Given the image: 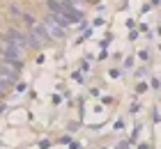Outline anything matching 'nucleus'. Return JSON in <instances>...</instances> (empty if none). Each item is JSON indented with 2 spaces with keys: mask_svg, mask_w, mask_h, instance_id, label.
Listing matches in <instances>:
<instances>
[{
  "mask_svg": "<svg viewBox=\"0 0 161 149\" xmlns=\"http://www.w3.org/2000/svg\"><path fill=\"white\" fill-rule=\"evenodd\" d=\"M21 69V62H7V60H3V62H0V80H3V83H14V80H16V76H19V71Z\"/></svg>",
  "mask_w": 161,
  "mask_h": 149,
  "instance_id": "f03ea898",
  "label": "nucleus"
},
{
  "mask_svg": "<svg viewBox=\"0 0 161 149\" xmlns=\"http://www.w3.org/2000/svg\"><path fill=\"white\" fill-rule=\"evenodd\" d=\"M5 39H9L12 44H16V46H21V48H23V46H28V37H25L23 32H21V30H9Z\"/></svg>",
  "mask_w": 161,
  "mask_h": 149,
  "instance_id": "7ed1b4c3",
  "label": "nucleus"
},
{
  "mask_svg": "<svg viewBox=\"0 0 161 149\" xmlns=\"http://www.w3.org/2000/svg\"><path fill=\"white\" fill-rule=\"evenodd\" d=\"M48 9L53 12V14H62L64 12V5L58 3V0H48Z\"/></svg>",
  "mask_w": 161,
  "mask_h": 149,
  "instance_id": "0eeeda50",
  "label": "nucleus"
},
{
  "mask_svg": "<svg viewBox=\"0 0 161 149\" xmlns=\"http://www.w3.org/2000/svg\"><path fill=\"white\" fill-rule=\"evenodd\" d=\"M30 28H32V37H39V41H44V39L48 37L46 28H44L42 23H30Z\"/></svg>",
  "mask_w": 161,
  "mask_h": 149,
  "instance_id": "39448f33",
  "label": "nucleus"
},
{
  "mask_svg": "<svg viewBox=\"0 0 161 149\" xmlns=\"http://www.w3.org/2000/svg\"><path fill=\"white\" fill-rule=\"evenodd\" d=\"M0 51H3V60H7V62H21V53H23V48L16 46V44H12L9 39L0 41Z\"/></svg>",
  "mask_w": 161,
  "mask_h": 149,
  "instance_id": "f257e3e1",
  "label": "nucleus"
},
{
  "mask_svg": "<svg viewBox=\"0 0 161 149\" xmlns=\"http://www.w3.org/2000/svg\"><path fill=\"white\" fill-rule=\"evenodd\" d=\"M44 28H46V32H48V35H53L55 39H62V37H64V30L58 25V23H53V19H51V16L44 21Z\"/></svg>",
  "mask_w": 161,
  "mask_h": 149,
  "instance_id": "20e7f679",
  "label": "nucleus"
},
{
  "mask_svg": "<svg viewBox=\"0 0 161 149\" xmlns=\"http://www.w3.org/2000/svg\"><path fill=\"white\" fill-rule=\"evenodd\" d=\"M51 19H53V23H58L62 30L69 25V21H67V16H64V14H51Z\"/></svg>",
  "mask_w": 161,
  "mask_h": 149,
  "instance_id": "423d86ee",
  "label": "nucleus"
}]
</instances>
